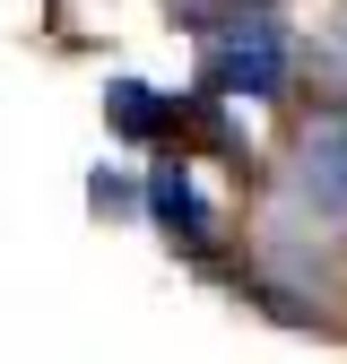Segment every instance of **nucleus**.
<instances>
[{
	"label": "nucleus",
	"mask_w": 347,
	"mask_h": 364,
	"mask_svg": "<svg viewBox=\"0 0 347 364\" xmlns=\"http://www.w3.org/2000/svg\"><path fill=\"white\" fill-rule=\"evenodd\" d=\"M330 53L347 61V0H338V9H330Z\"/></svg>",
	"instance_id": "5"
},
{
	"label": "nucleus",
	"mask_w": 347,
	"mask_h": 364,
	"mask_svg": "<svg viewBox=\"0 0 347 364\" xmlns=\"http://www.w3.org/2000/svg\"><path fill=\"white\" fill-rule=\"evenodd\" d=\"M295 191L313 208H330V217H347V105L304 113V130H295Z\"/></svg>",
	"instance_id": "2"
},
{
	"label": "nucleus",
	"mask_w": 347,
	"mask_h": 364,
	"mask_svg": "<svg viewBox=\"0 0 347 364\" xmlns=\"http://www.w3.org/2000/svg\"><path fill=\"white\" fill-rule=\"evenodd\" d=\"M148 208H156V225H174V243H191V252L217 243V217H208V200H200V182H191L183 156H165L148 173Z\"/></svg>",
	"instance_id": "3"
},
{
	"label": "nucleus",
	"mask_w": 347,
	"mask_h": 364,
	"mask_svg": "<svg viewBox=\"0 0 347 364\" xmlns=\"http://www.w3.org/2000/svg\"><path fill=\"white\" fill-rule=\"evenodd\" d=\"M105 113H113L122 139H174V130H183V96H156L148 78H113L105 87Z\"/></svg>",
	"instance_id": "4"
},
{
	"label": "nucleus",
	"mask_w": 347,
	"mask_h": 364,
	"mask_svg": "<svg viewBox=\"0 0 347 364\" xmlns=\"http://www.w3.org/2000/svg\"><path fill=\"white\" fill-rule=\"evenodd\" d=\"M287 70H295V43H287L278 9H235L208 26V96L217 105L287 96Z\"/></svg>",
	"instance_id": "1"
}]
</instances>
